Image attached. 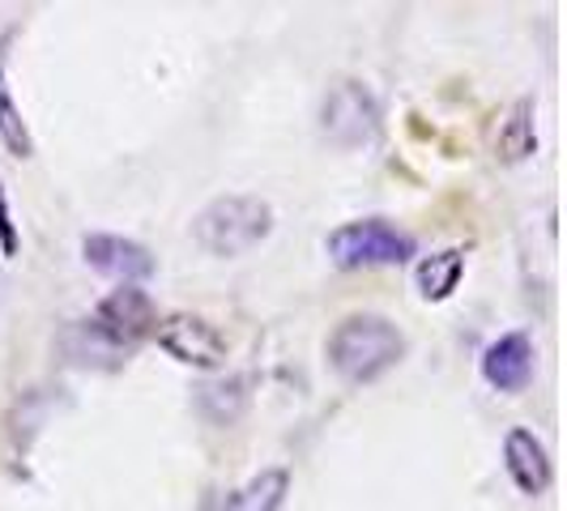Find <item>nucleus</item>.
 I'll return each instance as SVG.
<instances>
[{
	"instance_id": "obj_11",
	"label": "nucleus",
	"mask_w": 567,
	"mask_h": 511,
	"mask_svg": "<svg viewBox=\"0 0 567 511\" xmlns=\"http://www.w3.org/2000/svg\"><path fill=\"white\" fill-rule=\"evenodd\" d=\"M461 273H465V252L461 248H444V252L426 255L423 264H419L414 282H419L426 303H444L456 285H461Z\"/></svg>"
},
{
	"instance_id": "obj_3",
	"label": "nucleus",
	"mask_w": 567,
	"mask_h": 511,
	"mask_svg": "<svg viewBox=\"0 0 567 511\" xmlns=\"http://www.w3.org/2000/svg\"><path fill=\"white\" fill-rule=\"evenodd\" d=\"M329 255H333L338 269L401 264V260L414 255V234H405L384 218H363V222H346L329 234Z\"/></svg>"
},
{
	"instance_id": "obj_14",
	"label": "nucleus",
	"mask_w": 567,
	"mask_h": 511,
	"mask_svg": "<svg viewBox=\"0 0 567 511\" xmlns=\"http://www.w3.org/2000/svg\"><path fill=\"white\" fill-rule=\"evenodd\" d=\"M0 248H4V255L18 252V234H13V222H9V205H4V188H0Z\"/></svg>"
},
{
	"instance_id": "obj_8",
	"label": "nucleus",
	"mask_w": 567,
	"mask_h": 511,
	"mask_svg": "<svg viewBox=\"0 0 567 511\" xmlns=\"http://www.w3.org/2000/svg\"><path fill=\"white\" fill-rule=\"evenodd\" d=\"M483 379L499 393H520L534 379V341L525 333H504L483 350Z\"/></svg>"
},
{
	"instance_id": "obj_1",
	"label": "nucleus",
	"mask_w": 567,
	"mask_h": 511,
	"mask_svg": "<svg viewBox=\"0 0 567 511\" xmlns=\"http://www.w3.org/2000/svg\"><path fill=\"white\" fill-rule=\"evenodd\" d=\"M405 354V337L384 315H350L329 337V367L346 384H371L384 371H393Z\"/></svg>"
},
{
	"instance_id": "obj_10",
	"label": "nucleus",
	"mask_w": 567,
	"mask_h": 511,
	"mask_svg": "<svg viewBox=\"0 0 567 511\" xmlns=\"http://www.w3.org/2000/svg\"><path fill=\"white\" fill-rule=\"evenodd\" d=\"M534 149H538L534 98H516V103H512V112H508V119L499 124V137H495V158H504V163H525Z\"/></svg>"
},
{
	"instance_id": "obj_13",
	"label": "nucleus",
	"mask_w": 567,
	"mask_h": 511,
	"mask_svg": "<svg viewBox=\"0 0 567 511\" xmlns=\"http://www.w3.org/2000/svg\"><path fill=\"white\" fill-rule=\"evenodd\" d=\"M0 142L13 158H30L34 154V142H30L27 124H22V112L13 107L9 98V85H4V73H0Z\"/></svg>"
},
{
	"instance_id": "obj_12",
	"label": "nucleus",
	"mask_w": 567,
	"mask_h": 511,
	"mask_svg": "<svg viewBox=\"0 0 567 511\" xmlns=\"http://www.w3.org/2000/svg\"><path fill=\"white\" fill-rule=\"evenodd\" d=\"M286 490H290V473L286 469H260L252 482L230 499V511H282Z\"/></svg>"
},
{
	"instance_id": "obj_5",
	"label": "nucleus",
	"mask_w": 567,
	"mask_h": 511,
	"mask_svg": "<svg viewBox=\"0 0 567 511\" xmlns=\"http://www.w3.org/2000/svg\"><path fill=\"white\" fill-rule=\"evenodd\" d=\"M154 337L158 345L167 350L175 363H184V367H200V371H214L227 363V337L209 324V320H200L193 312H175L167 320H158L154 324Z\"/></svg>"
},
{
	"instance_id": "obj_9",
	"label": "nucleus",
	"mask_w": 567,
	"mask_h": 511,
	"mask_svg": "<svg viewBox=\"0 0 567 511\" xmlns=\"http://www.w3.org/2000/svg\"><path fill=\"white\" fill-rule=\"evenodd\" d=\"M504 469H508V478L516 482L520 494H542L555 478L546 444L525 426H512L508 439H504Z\"/></svg>"
},
{
	"instance_id": "obj_6",
	"label": "nucleus",
	"mask_w": 567,
	"mask_h": 511,
	"mask_svg": "<svg viewBox=\"0 0 567 511\" xmlns=\"http://www.w3.org/2000/svg\"><path fill=\"white\" fill-rule=\"evenodd\" d=\"M154 324H158V315H154L150 294L137 290V285H120V290H112V294L99 303V312H94V320H90L85 328L99 341H107L112 350H128V345H137L145 333H154Z\"/></svg>"
},
{
	"instance_id": "obj_4",
	"label": "nucleus",
	"mask_w": 567,
	"mask_h": 511,
	"mask_svg": "<svg viewBox=\"0 0 567 511\" xmlns=\"http://www.w3.org/2000/svg\"><path fill=\"white\" fill-rule=\"evenodd\" d=\"M320 128L333 145H368L380 133V103L363 82H338L320 103Z\"/></svg>"
},
{
	"instance_id": "obj_2",
	"label": "nucleus",
	"mask_w": 567,
	"mask_h": 511,
	"mask_svg": "<svg viewBox=\"0 0 567 511\" xmlns=\"http://www.w3.org/2000/svg\"><path fill=\"white\" fill-rule=\"evenodd\" d=\"M274 230V209L260 197H218L209 200L193 222V239L209 255H244Z\"/></svg>"
},
{
	"instance_id": "obj_7",
	"label": "nucleus",
	"mask_w": 567,
	"mask_h": 511,
	"mask_svg": "<svg viewBox=\"0 0 567 511\" xmlns=\"http://www.w3.org/2000/svg\"><path fill=\"white\" fill-rule=\"evenodd\" d=\"M82 255L90 269L107 273V278H120L124 285L142 282L154 273V255L150 248L133 243V239H120V234H85Z\"/></svg>"
}]
</instances>
